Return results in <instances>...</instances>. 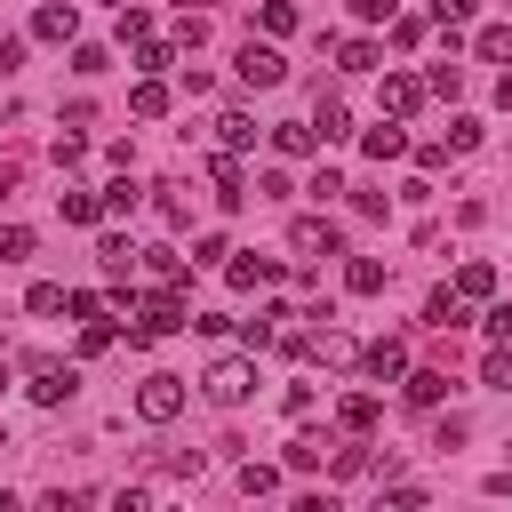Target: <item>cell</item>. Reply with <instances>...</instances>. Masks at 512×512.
Returning <instances> with one entry per match:
<instances>
[{
  "label": "cell",
  "mask_w": 512,
  "mask_h": 512,
  "mask_svg": "<svg viewBox=\"0 0 512 512\" xmlns=\"http://www.w3.org/2000/svg\"><path fill=\"white\" fill-rule=\"evenodd\" d=\"M176 328H192V304H184L176 288H160V296H144V304H136L128 344H160V336H176Z\"/></svg>",
  "instance_id": "obj_1"
},
{
  "label": "cell",
  "mask_w": 512,
  "mask_h": 512,
  "mask_svg": "<svg viewBox=\"0 0 512 512\" xmlns=\"http://www.w3.org/2000/svg\"><path fill=\"white\" fill-rule=\"evenodd\" d=\"M24 392H32L40 408H64V400L80 392V368H72V360H24Z\"/></svg>",
  "instance_id": "obj_2"
},
{
  "label": "cell",
  "mask_w": 512,
  "mask_h": 512,
  "mask_svg": "<svg viewBox=\"0 0 512 512\" xmlns=\"http://www.w3.org/2000/svg\"><path fill=\"white\" fill-rule=\"evenodd\" d=\"M200 392H208L216 408H240V400L256 392V360H240V352H232V360H216V368L200 376Z\"/></svg>",
  "instance_id": "obj_3"
},
{
  "label": "cell",
  "mask_w": 512,
  "mask_h": 512,
  "mask_svg": "<svg viewBox=\"0 0 512 512\" xmlns=\"http://www.w3.org/2000/svg\"><path fill=\"white\" fill-rule=\"evenodd\" d=\"M176 408H184V376H168V368H152V376L136 384V416H144V424H168Z\"/></svg>",
  "instance_id": "obj_4"
},
{
  "label": "cell",
  "mask_w": 512,
  "mask_h": 512,
  "mask_svg": "<svg viewBox=\"0 0 512 512\" xmlns=\"http://www.w3.org/2000/svg\"><path fill=\"white\" fill-rule=\"evenodd\" d=\"M232 72H240L248 88H280V80H288V64H280V48H272V40H248Z\"/></svg>",
  "instance_id": "obj_5"
},
{
  "label": "cell",
  "mask_w": 512,
  "mask_h": 512,
  "mask_svg": "<svg viewBox=\"0 0 512 512\" xmlns=\"http://www.w3.org/2000/svg\"><path fill=\"white\" fill-rule=\"evenodd\" d=\"M360 368H368L376 384H400V376H408V344H400V336H376V344L360 352Z\"/></svg>",
  "instance_id": "obj_6"
},
{
  "label": "cell",
  "mask_w": 512,
  "mask_h": 512,
  "mask_svg": "<svg viewBox=\"0 0 512 512\" xmlns=\"http://www.w3.org/2000/svg\"><path fill=\"white\" fill-rule=\"evenodd\" d=\"M72 32H80V8L72 0H40L32 8V40H72Z\"/></svg>",
  "instance_id": "obj_7"
},
{
  "label": "cell",
  "mask_w": 512,
  "mask_h": 512,
  "mask_svg": "<svg viewBox=\"0 0 512 512\" xmlns=\"http://www.w3.org/2000/svg\"><path fill=\"white\" fill-rule=\"evenodd\" d=\"M288 248H296V256H336V224H328V216H296V224H288Z\"/></svg>",
  "instance_id": "obj_8"
},
{
  "label": "cell",
  "mask_w": 512,
  "mask_h": 512,
  "mask_svg": "<svg viewBox=\"0 0 512 512\" xmlns=\"http://www.w3.org/2000/svg\"><path fill=\"white\" fill-rule=\"evenodd\" d=\"M416 104H424V80H416V72H384V112H392V120H408Z\"/></svg>",
  "instance_id": "obj_9"
},
{
  "label": "cell",
  "mask_w": 512,
  "mask_h": 512,
  "mask_svg": "<svg viewBox=\"0 0 512 512\" xmlns=\"http://www.w3.org/2000/svg\"><path fill=\"white\" fill-rule=\"evenodd\" d=\"M208 184H216V200H224V208H240V200H248V176H240V160H232V152H216V160H208Z\"/></svg>",
  "instance_id": "obj_10"
},
{
  "label": "cell",
  "mask_w": 512,
  "mask_h": 512,
  "mask_svg": "<svg viewBox=\"0 0 512 512\" xmlns=\"http://www.w3.org/2000/svg\"><path fill=\"white\" fill-rule=\"evenodd\" d=\"M224 280H232V288H272V280H280V256H232Z\"/></svg>",
  "instance_id": "obj_11"
},
{
  "label": "cell",
  "mask_w": 512,
  "mask_h": 512,
  "mask_svg": "<svg viewBox=\"0 0 512 512\" xmlns=\"http://www.w3.org/2000/svg\"><path fill=\"white\" fill-rule=\"evenodd\" d=\"M440 392H448L440 368H408V376H400V400H408V408H440Z\"/></svg>",
  "instance_id": "obj_12"
},
{
  "label": "cell",
  "mask_w": 512,
  "mask_h": 512,
  "mask_svg": "<svg viewBox=\"0 0 512 512\" xmlns=\"http://www.w3.org/2000/svg\"><path fill=\"white\" fill-rule=\"evenodd\" d=\"M328 456H336V440H328V432H296V440H288V472H320Z\"/></svg>",
  "instance_id": "obj_13"
},
{
  "label": "cell",
  "mask_w": 512,
  "mask_h": 512,
  "mask_svg": "<svg viewBox=\"0 0 512 512\" xmlns=\"http://www.w3.org/2000/svg\"><path fill=\"white\" fill-rule=\"evenodd\" d=\"M360 152H368V160H400V152H408V128H400V120H376V128L360 136Z\"/></svg>",
  "instance_id": "obj_14"
},
{
  "label": "cell",
  "mask_w": 512,
  "mask_h": 512,
  "mask_svg": "<svg viewBox=\"0 0 512 512\" xmlns=\"http://www.w3.org/2000/svg\"><path fill=\"white\" fill-rule=\"evenodd\" d=\"M456 296H464V304L496 296V264H488V256H464V272H456Z\"/></svg>",
  "instance_id": "obj_15"
},
{
  "label": "cell",
  "mask_w": 512,
  "mask_h": 512,
  "mask_svg": "<svg viewBox=\"0 0 512 512\" xmlns=\"http://www.w3.org/2000/svg\"><path fill=\"white\" fill-rule=\"evenodd\" d=\"M424 320H432V328L448 336V328H464V320H472V304H464L456 288H432V304H424Z\"/></svg>",
  "instance_id": "obj_16"
},
{
  "label": "cell",
  "mask_w": 512,
  "mask_h": 512,
  "mask_svg": "<svg viewBox=\"0 0 512 512\" xmlns=\"http://www.w3.org/2000/svg\"><path fill=\"white\" fill-rule=\"evenodd\" d=\"M336 424H344L352 440H360V432H376V392H344V400H336Z\"/></svg>",
  "instance_id": "obj_17"
},
{
  "label": "cell",
  "mask_w": 512,
  "mask_h": 512,
  "mask_svg": "<svg viewBox=\"0 0 512 512\" xmlns=\"http://www.w3.org/2000/svg\"><path fill=\"white\" fill-rule=\"evenodd\" d=\"M200 464H208L200 448H152V472L160 480H200Z\"/></svg>",
  "instance_id": "obj_18"
},
{
  "label": "cell",
  "mask_w": 512,
  "mask_h": 512,
  "mask_svg": "<svg viewBox=\"0 0 512 512\" xmlns=\"http://www.w3.org/2000/svg\"><path fill=\"white\" fill-rule=\"evenodd\" d=\"M128 112H136V120H160V112H168V80H136V88H128Z\"/></svg>",
  "instance_id": "obj_19"
},
{
  "label": "cell",
  "mask_w": 512,
  "mask_h": 512,
  "mask_svg": "<svg viewBox=\"0 0 512 512\" xmlns=\"http://www.w3.org/2000/svg\"><path fill=\"white\" fill-rule=\"evenodd\" d=\"M344 288H352V296H384V264H376V256H352V264H344Z\"/></svg>",
  "instance_id": "obj_20"
},
{
  "label": "cell",
  "mask_w": 512,
  "mask_h": 512,
  "mask_svg": "<svg viewBox=\"0 0 512 512\" xmlns=\"http://www.w3.org/2000/svg\"><path fill=\"white\" fill-rule=\"evenodd\" d=\"M312 352H320L328 368H352V360H360V344H352L344 328H320V336H312Z\"/></svg>",
  "instance_id": "obj_21"
},
{
  "label": "cell",
  "mask_w": 512,
  "mask_h": 512,
  "mask_svg": "<svg viewBox=\"0 0 512 512\" xmlns=\"http://www.w3.org/2000/svg\"><path fill=\"white\" fill-rule=\"evenodd\" d=\"M328 472H336V480H360V472H376V456H368L360 440H336V456H328Z\"/></svg>",
  "instance_id": "obj_22"
},
{
  "label": "cell",
  "mask_w": 512,
  "mask_h": 512,
  "mask_svg": "<svg viewBox=\"0 0 512 512\" xmlns=\"http://www.w3.org/2000/svg\"><path fill=\"white\" fill-rule=\"evenodd\" d=\"M472 56H480V64H504V56H512V24H480V32H472Z\"/></svg>",
  "instance_id": "obj_23"
},
{
  "label": "cell",
  "mask_w": 512,
  "mask_h": 512,
  "mask_svg": "<svg viewBox=\"0 0 512 512\" xmlns=\"http://www.w3.org/2000/svg\"><path fill=\"white\" fill-rule=\"evenodd\" d=\"M216 136H224V152L240 160V152L256 144V120H248V112H224V120H216Z\"/></svg>",
  "instance_id": "obj_24"
},
{
  "label": "cell",
  "mask_w": 512,
  "mask_h": 512,
  "mask_svg": "<svg viewBox=\"0 0 512 512\" xmlns=\"http://www.w3.org/2000/svg\"><path fill=\"white\" fill-rule=\"evenodd\" d=\"M272 144H280L288 160H304V152H312L320 136H312V120H280V128H272Z\"/></svg>",
  "instance_id": "obj_25"
},
{
  "label": "cell",
  "mask_w": 512,
  "mask_h": 512,
  "mask_svg": "<svg viewBox=\"0 0 512 512\" xmlns=\"http://www.w3.org/2000/svg\"><path fill=\"white\" fill-rule=\"evenodd\" d=\"M64 312H72L80 328H112V304H104V296H88V288H80V296H64Z\"/></svg>",
  "instance_id": "obj_26"
},
{
  "label": "cell",
  "mask_w": 512,
  "mask_h": 512,
  "mask_svg": "<svg viewBox=\"0 0 512 512\" xmlns=\"http://www.w3.org/2000/svg\"><path fill=\"white\" fill-rule=\"evenodd\" d=\"M256 24H264L272 40H288V32H296V0H264V8H256Z\"/></svg>",
  "instance_id": "obj_27"
},
{
  "label": "cell",
  "mask_w": 512,
  "mask_h": 512,
  "mask_svg": "<svg viewBox=\"0 0 512 512\" xmlns=\"http://www.w3.org/2000/svg\"><path fill=\"white\" fill-rule=\"evenodd\" d=\"M312 136H320V144H336V136H344V96H320V112H312Z\"/></svg>",
  "instance_id": "obj_28"
},
{
  "label": "cell",
  "mask_w": 512,
  "mask_h": 512,
  "mask_svg": "<svg viewBox=\"0 0 512 512\" xmlns=\"http://www.w3.org/2000/svg\"><path fill=\"white\" fill-rule=\"evenodd\" d=\"M136 256H144V272H152V280H168V288L184 280V256H176V248H136Z\"/></svg>",
  "instance_id": "obj_29"
},
{
  "label": "cell",
  "mask_w": 512,
  "mask_h": 512,
  "mask_svg": "<svg viewBox=\"0 0 512 512\" xmlns=\"http://www.w3.org/2000/svg\"><path fill=\"white\" fill-rule=\"evenodd\" d=\"M480 384L512 392V344H488V360H480Z\"/></svg>",
  "instance_id": "obj_30"
},
{
  "label": "cell",
  "mask_w": 512,
  "mask_h": 512,
  "mask_svg": "<svg viewBox=\"0 0 512 512\" xmlns=\"http://www.w3.org/2000/svg\"><path fill=\"white\" fill-rule=\"evenodd\" d=\"M168 64H176V48H168V40H144V48H136V72H144V80H160Z\"/></svg>",
  "instance_id": "obj_31"
},
{
  "label": "cell",
  "mask_w": 512,
  "mask_h": 512,
  "mask_svg": "<svg viewBox=\"0 0 512 512\" xmlns=\"http://www.w3.org/2000/svg\"><path fill=\"white\" fill-rule=\"evenodd\" d=\"M336 64H344V72H376L384 56H376V40H344V48H336Z\"/></svg>",
  "instance_id": "obj_32"
},
{
  "label": "cell",
  "mask_w": 512,
  "mask_h": 512,
  "mask_svg": "<svg viewBox=\"0 0 512 512\" xmlns=\"http://www.w3.org/2000/svg\"><path fill=\"white\" fill-rule=\"evenodd\" d=\"M56 200H64V224H96V216H104L96 192H56Z\"/></svg>",
  "instance_id": "obj_33"
},
{
  "label": "cell",
  "mask_w": 512,
  "mask_h": 512,
  "mask_svg": "<svg viewBox=\"0 0 512 512\" xmlns=\"http://www.w3.org/2000/svg\"><path fill=\"white\" fill-rule=\"evenodd\" d=\"M96 256H104V272H112V280H120V272H128V264H136V248H128V240H120V232H104V240H96Z\"/></svg>",
  "instance_id": "obj_34"
},
{
  "label": "cell",
  "mask_w": 512,
  "mask_h": 512,
  "mask_svg": "<svg viewBox=\"0 0 512 512\" xmlns=\"http://www.w3.org/2000/svg\"><path fill=\"white\" fill-rule=\"evenodd\" d=\"M240 488H248V496H272V488H280V464H256V456H248V464H240Z\"/></svg>",
  "instance_id": "obj_35"
},
{
  "label": "cell",
  "mask_w": 512,
  "mask_h": 512,
  "mask_svg": "<svg viewBox=\"0 0 512 512\" xmlns=\"http://www.w3.org/2000/svg\"><path fill=\"white\" fill-rule=\"evenodd\" d=\"M432 24H440V32H448V40H456V32H464V24H472V0H432Z\"/></svg>",
  "instance_id": "obj_36"
},
{
  "label": "cell",
  "mask_w": 512,
  "mask_h": 512,
  "mask_svg": "<svg viewBox=\"0 0 512 512\" xmlns=\"http://www.w3.org/2000/svg\"><path fill=\"white\" fill-rule=\"evenodd\" d=\"M424 88H432V96H464V64H432Z\"/></svg>",
  "instance_id": "obj_37"
},
{
  "label": "cell",
  "mask_w": 512,
  "mask_h": 512,
  "mask_svg": "<svg viewBox=\"0 0 512 512\" xmlns=\"http://www.w3.org/2000/svg\"><path fill=\"white\" fill-rule=\"evenodd\" d=\"M440 144H448V152H472V144H480V120H472V112H456V120H448V136H440Z\"/></svg>",
  "instance_id": "obj_38"
},
{
  "label": "cell",
  "mask_w": 512,
  "mask_h": 512,
  "mask_svg": "<svg viewBox=\"0 0 512 512\" xmlns=\"http://www.w3.org/2000/svg\"><path fill=\"white\" fill-rule=\"evenodd\" d=\"M24 312H40V320H48V312H64V288H56V280H32V296H24Z\"/></svg>",
  "instance_id": "obj_39"
},
{
  "label": "cell",
  "mask_w": 512,
  "mask_h": 512,
  "mask_svg": "<svg viewBox=\"0 0 512 512\" xmlns=\"http://www.w3.org/2000/svg\"><path fill=\"white\" fill-rule=\"evenodd\" d=\"M376 512H424V488H416V480H392V496H384Z\"/></svg>",
  "instance_id": "obj_40"
},
{
  "label": "cell",
  "mask_w": 512,
  "mask_h": 512,
  "mask_svg": "<svg viewBox=\"0 0 512 512\" xmlns=\"http://www.w3.org/2000/svg\"><path fill=\"white\" fill-rule=\"evenodd\" d=\"M24 256H32V232L8 224V232H0V264H24Z\"/></svg>",
  "instance_id": "obj_41"
},
{
  "label": "cell",
  "mask_w": 512,
  "mask_h": 512,
  "mask_svg": "<svg viewBox=\"0 0 512 512\" xmlns=\"http://www.w3.org/2000/svg\"><path fill=\"white\" fill-rule=\"evenodd\" d=\"M72 72H80V80H96V72H112V56H104V48H72Z\"/></svg>",
  "instance_id": "obj_42"
},
{
  "label": "cell",
  "mask_w": 512,
  "mask_h": 512,
  "mask_svg": "<svg viewBox=\"0 0 512 512\" xmlns=\"http://www.w3.org/2000/svg\"><path fill=\"white\" fill-rule=\"evenodd\" d=\"M136 200H144V192H136V184H128V176H120V184H112V192H104V216H128V208H136Z\"/></svg>",
  "instance_id": "obj_43"
},
{
  "label": "cell",
  "mask_w": 512,
  "mask_h": 512,
  "mask_svg": "<svg viewBox=\"0 0 512 512\" xmlns=\"http://www.w3.org/2000/svg\"><path fill=\"white\" fill-rule=\"evenodd\" d=\"M160 216H168V224H184V216H192V200H184V184H160Z\"/></svg>",
  "instance_id": "obj_44"
},
{
  "label": "cell",
  "mask_w": 512,
  "mask_h": 512,
  "mask_svg": "<svg viewBox=\"0 0 512 512\" xmlns=\"http://www.w3.org/2000/svg\"><path fill=\"white\" fill-rule=\"evenodd\" d=\"M80 504H88V496H80V488H48V496H40V504H32V512H80Z\"/></svg>",
  "instance_id": "obj_45"
},
{
  "label": "cell",
  "mask_w": 512,
  "mask_h": 512,
  "mask_svg": "<svg viewBox=\"0 0 512 512\" xmlns=\"http://www.w3.org/2000/svg\"><path fill=\"white\" fill-rule=\"evenodd\" d=\"M48 152H56V168H80V160H88V144H80V136H56Z\"/></svg>",
  "instance_id": "obj_46"
},
{
  "label": "cell",
  "mask_w": 512,
  "mask_h": 512,
  "mask_svg": "<svg viewBox=\"0 0 512 512\" xmlns=\"http://www.w3.org/2000/svg\"><path fill=\"white\" fill-rule=\"evenodd\" d=\"M192 264H232V248H224V232H208V240L192 248Z\"/></svg>",
  "instance_id": "obj_47"
},
{
  "label": "cell",
  "mask_w": 512,
  "mask_h": 512,
  "mask_svg": "<svg viewBox=\"0 0 512 512\" xmlns=\"http://www.w3.org/2000/svg\"><path fill=\"white\" fill-rule=\"evenodd\" d=\"M488 336H496V344H512V304H496V312H488Z\"/></svg>",
  "instance_id": "obj_48"
},
{
  "label": "cell",
  "mask_w": 512,
  "mask_h": 512,
  "mask_svg": "<svg viewBox=\"0 0 512 512\" xmlns=\"http://www.w3.org/2000/svg\"><path fill=\"white\" fill-rule=\"evenodd\" d=\"M16 64H24V40L8 32V40H0V72H16Z\"/></svg>",
  "instance_id": "obj_49"
},
{
  "label": "cell",
  "mask_w": 512,
  "mask_h": 512,
  "mask_svg": "<svg viewBox=\"0 0 512 512\" xmlns=\"http://www.w3.org/2000/svg\"><path fill=\"white\" fill-rule=\"evenodd\" d=\"M16 184H24V168H16V160H0V200H16Z\"/></svg>",
  "instance_id": "obj_50"
},
{
  "label": "cell",
  "mask_w": 512,
  "mask_h": 512,
  "mask_svg": "<svg viewBox=\"0 0 512 512\" xmlns=\"http://www.w3.org/2000/svg\"><path fill=\"white\" fill-rule=\"evenodd\" d=\"M288 512H344V504H336V496H296Z\"/></svg>",
  "instance_id": "obj_51"
},
{
  "label": "cell",
  "mask_w": 512,
  "mask_h": 512,
  "mask_svg": "<svg viewBox=\"0 0 512 512\" xmlns=\"http://www.w3.org/2000/svg\"><path fill=\"white\" fill-rule=\"evenodd\" d=\"M112 512H152V504H144V488H120V504H112Z\"/></svg>",
  "instance_id": "obj_52"
},
{
  "label": "cell",
  "mask_w": 512,
  "mask_h": 512,
  "mask_svg": "<svg viewBox=\"0 0 512 512\" xmlns=\"http://www.w3.org/2000/svg\"><path fill=\"white\" fill-rule=\"evenodd\" d=\"M496 104H504V112H512V64H504V80H496Z\"/></svg>",
  "instance_id": "obj_53"
},
{
  "label": "cell",
  "mask_w": 512,
  "mask_h": 512,
  "mask_svg": "<svg viewBox=\"0 0 512 512\" xmlns=\"http://www.w3.org/2000/svg\"><path fill=\"white\" fill-rule=\"evenodd\" d=\"M0 512H16V504H8V496H0Z\"/></svg>",
  "instance_id": "obj_54"
}]
</instances>
